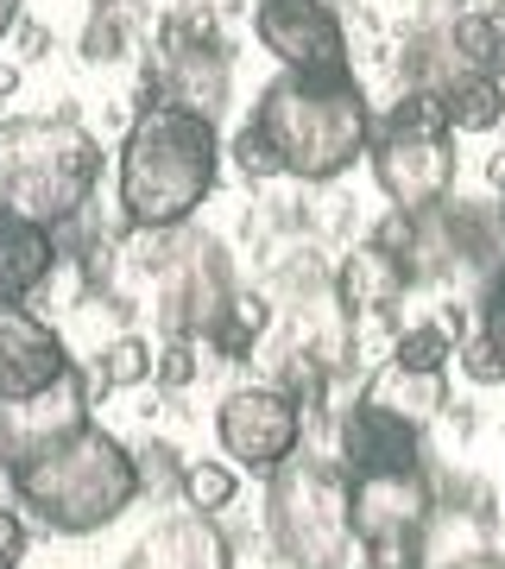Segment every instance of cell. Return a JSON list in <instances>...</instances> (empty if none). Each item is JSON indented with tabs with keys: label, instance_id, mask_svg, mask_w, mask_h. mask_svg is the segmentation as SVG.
Instances as JSON below:
<instances>
[{
	"label": "cell",
	"instance_id": "obj_16",
	"mask_svg": "<svg viewBox=\"0 0 505 569\" xmlns=\"http://www.w3.org/2000/svg\"><path fill=\"white\" fill-rule=\"evenodd\" d=\"M121 569H234V545L215 526V512H178L159 531H145Z\"/></svg>",
	"mask_w": 505,
	"mask_h": 569
},
{
	"label": "cell",
	"instance_id": "obj_24",
	"mask_svg": "<svg viewBox=\"0 0 505 569\" xmlns=\"http://www.w3.org/2000/svg\"><path fill=\"white\" fill-rule=\"evenodd\" d=\"M133 456H140V488L152 493V500L183 493V468L190 462H178V449L171 443H145V449H133Z\"/></svg>",
	"mask_w": 505,
	"mask_h": 569
},
{
	"label": "cell",
	"instance_id": "obj_20",
	"mask_svg": "<svg viewBox=\"0 0 505 569\" xmlns=\"http://www.w3.org/2000/svg\"><path fill=\"white\" fill-rule=\"evenodd\" d=\"M443 114H448L455 133H493V127L505 121V77H486V70L462 77L443 96Z\"/></svg>",
	"mask_w": 505,
	"mask_h": 569
},
{
	"label": "cell",
	"instance_id": "obj_12",
	"mask_svg": "<svg viewBox=\"0 0 505 569\" xmlns=\"http://www.w3.org/2000/svg\"><path fill=\"white\" fill-rule=\"evenodd\" d=\"M253 39L284 70H354L347 20L329 0H253Z\"/></svg>",
	"mask_w": 505,
	"mask_h": 569
},
{
	"label": "cell",
	"instance_id": "obj_7",
	"mask_svg": "<svg viewBox=\"0 0 505 569\" xmlns=\"http://www.w3.org/2000/svg\"><path fill=\"white\" fill-rule=\"evenodd\" d=\"M347 519L366 569H430V519H436V468H392V475H347Z\"/></svg>",
	"mask_w": 505,
	"mask_h": 569
},
{
	"label": "cell",
	"instance_id": "obj_32",
	"mask_svg": "<svg viewBox=\"0 0 505 569\" xmlns=\"http://www.w3.org/2000/svg\"><path fill=\"white\" fill-rule=\"evenodd\" d=\"M499 557H505V531H499Z\"/></svg>",
	"mask_w": 505,
	"mask_h": 569
},
{
	"label": "cell",
	"instance_id": "obj_25",
	"mask_svg": "<svg viewBox=\"0 0 505 569\" xmlns=\"http://www.w3.org/2000/svg\"><path fill=\"white\" fill-rule=\"evenodd\" d=\"M202 355H209V348H202L196 336H164V348H159V387L183 392L202 373Z\"/></svg>",
	"mask_w": 505,
	"mask_h": 569
},
{
	"label": "cell",
	"instance_id": "obj_6",
	"mask_svg": "<svg viewBox=\"0 0 505 569\" xmlns=\"http://www.w3.org/2000/svg\"><path fill=\"white\" fill-rule=\"evenodd\" d=\"M455 127H448L443 102L436 96H417L404 89L398 108L373 121V146H366V164H373V183L385 190L392 209H430L455 190V171H462V152H455Z\"/></svg>",
	"mask_w": 505,
	"mask_h": 569
},
{
	"label": "cell",
	"instance_id": "obj_28",
	"mask_svg": "<svg viewBox=\"0 0 505 569\" xmlns=\"http://www.w3.org/2000/svg\"><path fill=\"white\" fill-rule=\"evenodd\" d=\"M26 563V519L13 507H0V569Z\"/></svg>",
	"mask_w": 505,
	"mask_h": 569
},
{
	"label": "cell",
	"instance_id": "obj_31",
	"mask_svg": "<svg viewBox=\"0 0 505 569\" xmlns=\"http://www.w3.org/2000/svg\"><path fill=\"white\" fill-rule=\"evenodd\" d=\"M493 178H499V209H505V159L493 164Z\"/></svg>",
	"mask_w": 505,
	"mask_h": 569
},
{
	"label": "cell",
	"instance_id": "obj_8",
	"mask_svg": "<svg viewBox=\"0 0 505 569\" xmlns=\"http://www.w3.org/2000/svg\"><path fill=\"white\" fill-rule=\"evenodd\" d=\"M145 96L222 121L228 96H234V58H228V39L215 32V13H171L159 26V51H152V70H145Z\"/></svg>",
	"mask_w": 505,
	"mask_h": 569
},
{
	"label": "cell",
	"instance_id": "obj_2",
	"mask_svg": "<svg viewBox=\"0 0 505 569\" xmlns=\"http://www.w3.org/2000/svg\"><path fill=\"white\" fill-rule=\"evenodd\" d=\"M222 178V121L145 96L121 140L114 203L133 234H178Z\"/></svg>",
	"mask_w": 505,
	"mask_h": 569
},
{
	"label": "cell",
	"instance_id": "obj_10",
	"mask_svg": "<svg viewBox=\"0 0 505 569\" xmlns=\"http://www.w3.org/2000/svg\"><path fill=\"white\" fill-rule=\"evenodd\" d=\"M303 425H310V411L284 387H234L215 406V443L246 475H279L303 449Z\"/></svg>",
	"mask_w": 505,
	"mask_h": 569
},
{
	"label": "cell",
	"instance_id": "obj_11",
	"mask_svg": "<svg viewBox=\"0 0 505 569\" xmlns=\"http://www.w3.org/2000/svg\"><path fill=\"white\" fill-rule=\"evenodd\" d=\"M95 373L70 367L63 380H51L44 392H26V399H0V475H13L20 462L44 456L51 443H63L70 430L89 425V399H95Z\"/></svg>",
	"mask_w": 505,
	"mask_h": 569
},
{
	"label": "cell",
	"instance_id": "obj_23",
	"mask_svg": "<svg viewBox=\"0 0 505 569\" xmlns=\"http://www.w3.org/2000/svg\"><path fill=\"white\" fill-rule=\"evenodd\" d=\"M455 367H462L474 387H505V348L493 342L481 323L462 336V348H455Z\"/></svg>",
	"mask_w": 505,
	"mask_h": 569
},
{
	"label": "cell",
	"instance_id": "obj_9",
	"mask_svg": "<svg viewBox=\"0 0 505 569\" xmlns=\"http://www.w3.org/2000/svg\"><path fill=\"white\" fill-rule=\"evenodd\" d=\"M234 260H228L222 241L209 234H171V253H159L152 266V310H159V329L164 336H209L222 323V310L234 305Z\"/></svg>",
	"mask_w": 505,
	"mask_h": 569
},
{
	"label": "cell",
	"instance_id": "obj_4",
	"mask_svg": "<svg viewBox=\"0 0 505 569\" xmlns=\"http://www.w3.org/2000/svg\"><path fill=\"white\" fill-rule=\"evenodd\" d=\"M101 183V140L77 114H32L0 127V209L44 228L89 216Z\"/></svg>",
	"mask_w": 505,
	"mask_h": 569
},
{
	"label": "cell",
	"instance_id": "obj_18",
	"mask_svg": "<svg viewBox=\"0 0 505 569\" xmlns=\"http://www.w3.org/2000/svg\"><path fill=\"white\" fill-rule=\"evenodd\" d=\"M361 399H373V406H385V411H398L404 425L430 430L448 411V373H436V367H404L398 355H385V361L366 373Z\"/></svg>",
	"mask_w": 505,
	"mask_h": 569
},
{
	"label": "cell",
	"instance_id": "obj_13",
	"mask_svg": "<svg viewBox=\"0 0 505 569\" xmlns=\"http://www.w3.org/2000/svg\"><path fill=\"white\" fill-rule=\"evenodd\" d=\"M335 456L347 475H392V468H424L430 462V430L404 425L398 411L354 399L335 411Z\"/></svg>",
	"mask_w": 505,
	"mask_h": 569
},
{
	"label": "cell",
	"instance_id": "obj_26",
	"mask_svg": "<svg viewBox=\"0 0 505 569\" xmlns=\"http://www.w3.org/2000/svg\"><path fill=\"white\" fill-rule=\"evenodd\" d=\"M121 51H127V20H121V7H108V13H95L89 32H82V58L108 63V58H121Z\"/></svg>",
	"mask_w": 505,
	"mask_h": 569
},
{
	"label": "cell",
	"instance_id": "obj_22",
	"mask_svg": "<svg viewBox=\"0 0 505 569\" xmlns=\"http://www.w3.org/2000/svg\"><path fill=\"white\" fill-rule=\"evenodd\" d=\"M234 493H241V468L234 462H190L183 468V507L190 512H222L234 507Z\"/></svg>",
	"mask_w": 505,
	"mask_h": 569
},
{
	"label": "cell",
	"instance_id": "obj_15",
	"mask_svg": "<svg viewBox=\"0 0 505 569\" xmlns=\"http://www.w3.org/2000/svg\"><path fill=\"white\" fill-rule=\"evenodd\" d=\"M411 298V272L392 247H380L366 234L361 247H347L342 266H335V305H342L347 323L361 317H398V305Z\"/></svg>",
	"mask_w": 505,
	"mask_h": 569
},
{
	"label": "cell",
	"instance_id": "obj_27",
	"mask_svg": "<svg viewBox=\"0 0 505 569\" xmlns=\"http://www.w3.org/2000/svg\"><path fill=\"white\" fill-rule=\"evenodd\" d=\"M474 323L505 348V260L493 266V272L481 279V291H474Z\"/></svg>",
	"mask_w": 505,
	"mask_h": 569
},
{
	"label": "cell",
	"instance_id": "obj_29",
	"mask_svg": "<svg viewBox=\"0 0 505 569\" xmlns=\"http://www.w3.org/2000/svg\"><path fill=\"white\" fill-rule=\"evenodd\" d=\"M20 13H26V0H0V44H7V32L20 26Z\"/></svg>",
	"mask_w": 505,
	"mask_h": 569
},
{
	"label": "cell",
	"instance_id": "obj_30",
	"mask_svg": "<svg viewBox=\"0 0 505 569\" xmlns=\"http://www.w3.org/2000/svg\"><path fill=\"white\" fill-rule=\"evenodd\" d=\"M13 89H20V70H13V63H0V96H13Z\"/></svg>",
	"mask_w": 505,
	"mask_h": 569
},
{
	"label": "cell",
	"instance_id": "obj_1",
	"mask_svg": "<svg viewBox=\"0 0 505 569\" xmlns=\"http://www.w3.org/2000/svg\"><path fill=\"white\" fill-rule=\"evenodd\" d=\"M373 102L354 70H279L234 133V164L246 178L335 183L373 146Z\"/></svg>",
	"mask_w": 505,
	"mask_h": 569
},
{
	"label": "cell",
	"instance_id": "obj_17",
	"mask_svg": "<svg viewBox=\"0 0 505 569\" xmlns=\"http://www.w3.org/2000/svg\"><path fill=\"white\" fill-rule=\"evenodd\" d=\"M63 260L58 228L26 222V216H7L0 209V305H26L39 284H51Z\"/></svg>",
	"mask_w": 505,
	"mask_h": 569
},
{
	"label": "cell",
	"instance_id": "obj_19",
	"mask_svg": "<svg viewBox=\"0 0 505 569\" xmlns=\"http://www.w3.org/2000/svg\"><path fill=\"white\" fill-rule=\"evenodd\" d=\"M265 329H272V305H265L260 291H246V284H241V291H234V305L222 310V323L202 336V348H209L215 361H246V355L265 342Z\"/></svg>",
	"mask_w": 505,
	"mask_h": 569
},
{
	"label": "cell",
	"instance_id": "obj_3",
	"mask_svg": "<svg viewBox=\"0 0 505 569\" xmlns=\"http://www.w3.org/2000/svg\"><path fill=\"white\" fill-rule=\"evenodd\" d=\"M13 500L32 512V526L58 531V538H89V531L114 526L133 500H140V456L101 430L95 418L82 430H70L63 443H51L44 456L20 462L13 475Z\"/></svg>",
	"mask_w": 505,
	"mask_h": 569
},
{
	"label": "cell",
	"instance_id": "obj_21",
	"mask_svg": "<svg viewBox=\"0 0 505 569\" xmlns=\"http://www.w3.org/2000/svg\"><path fill=\"white\" fill-rule=\"evenodd\" d=\"M95 380H101V392H133L145 380H159V348L145 342V336H114V342L101 348Z\"/></svg>",
	"mask_w": 505,
	"mask_h": 569
},
{
	"label": "cell",
	"instance_id": "obj_14",
	"mask_svg": "<svg viewBox=\"0 0 505 569\" xmlns=\"http://www.w3.org/2000/svg\"><path fill=\"white\" fill-rule=\"evenodd\" d=\"M70 348L32 305H0V399L44 392L51 380L70 373Z\"/></svg>",
	"mask_w": 505,
	"mask_h": 569
},
{
	"label": "cell",
	"instance_id": "obj_5",
	"mask_svg": "<svg viewBox=\"0 0 505 569\" xmlns=\"http://www.w3.org/2000/svg\"><path fill=\"white\" fill-rule=\"evenodd\" d=\"M265 531L291 569H329L354 550V519H347V468L342 456L303 443L279 475H265Z\"/></svg>",
	"mask_w": 505,
	"mask_h": 569
}]
</instances>
